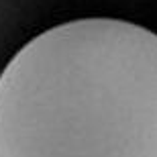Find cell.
Returning a JSON list of instances; mask_svg holds the SVG:
<instances>
[{"instance_id": "cell-1", "label": "cell", "mask_w": 157, "mask_h": 157, "mask_svg": "<svg viewBox=\"0 0 157 157\" xmlns=\"http://www.w3.org/2000/svg\"><path fill=\"white\" fill-rule=\"evenodd\" d=\"M0 157H157V33L94 17L27 41L0 74Z\"/></svg>"}]
</instances>
